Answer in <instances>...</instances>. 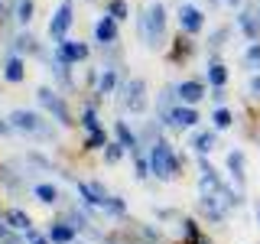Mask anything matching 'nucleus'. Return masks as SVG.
<instances>
[{"mask_svg":"<svg viewBox=\"0 0 260 244\" xmlns=\"http://www.w3.org/2000/svg\"><path fill=\"white\" fill-rule=\"evenodd\" d=\"M137 29H140V39L150 49H162L166 46V7L159 4H150L146 10L137 16Z\"/></svg>","mask_w":260,"mask_h":244,"instance_id":"f257e3e1","label":"nucleus"},{"mask_svg":"<svg viewBox=\"0 0 260 244\" xmlns=\"http://www.w3.org/2000/svg\"><path fill=\"white\" fill-rule=\"evenodd\" d=\"M114 134H117V140H120V143H124V150L137 153V146H140V137H137L134 130L124 124V120H117V124H114Z\"/></svg>","mask_w":260,"mask_h":244,"instance_id":"a211bd4d","label":"nucleus"},{"mask_svg":"<svg viewBox=\"0 0 260 244\" xmlns=\"http://www.w3.org/2000/svg\"><path fill=\"white\" fill-rule=\"evenodd\" d=\"M117 39H120V33H117V20L104 10L101 16L94 20V43L101 46V49H114L117 46Z\"/></svg>","mask_w":260,"mask_h":244,"instance_id":"1a4fd4ad","label":"nucleus"},{"mask_svg":"<svg viewBox=\"0 0 260 244\" xmlns=\"http://www.w3.org/2000/svg\"><path fill=\"white\" fill-rule=\"evenodd\" d=\"M224 4H228V7H241V0H224Z\"/></svg>","mask_w":260,"mask_h":244,"instance_id":"a19ab883","label":"nucleus"},{"mask_svg":"<svg viewBox=\"0 0 260 244\" xmlns=\"http://www.w3.org/2000/svg\"><path fill=\"white\" fill-rule=\"evenodd\" d=\"M4 218H7V225H10L13 231H29V228H32V225H29V215H26L23 208H7Z\"/></svg>","mask_w":260,"mask_h":244,"instance_id":"6ab92c4d","label":"nucleus"},{"mask_svg":"<svg viewBox=\"0 0 260 244\" xmlns=\"http://www.w3.org/2000/svg\"><path fill=\"white\" fill-rule=\"evenodd\" d=\"M205 95H208V88L202 85V81H195V78H185V81H179V85H176L179 104H199Z\"/></svg>","mask_w":260,"mask_h":244,"instance_id":"f8f14e48","label":"nucleus"},{"mask_svg":"<svg viewBox=\"0 0 260 244\" xmlns=\"http://www.w3.org/2000/svg\"><path fill=\"white\" fill-rule=\"evenodd\" d=\"M10 130H13V124H10V120H4V117H0V134H10Z\"/></svg>","mask_w":260,"mask_h":244,"instance_id":"58836bf2","label":"nucleus"},{"mask_svg":"<svg viewBox=\"0 0 260 244\" xmlns=\"http://www.w3.org/2000/svg\"><path fill=\"white\" fill-rule=\"evenodd\" d=\"M0 244H23V238H16V234H7V238H0Z\"/></svg>","mask_w":260,"mask_h":244,"instance_id":"c9c22d12","label":"nucleus"},{"mask_svg":"<svg viewBox=\"0 0 260 244\" xmlns=\"http://www.w3.org/2000/svg\"><path fill=\"white\" fill-rule=\"evenodd\" d=\"M247 92L254 95V98H260V72H254V75H250V81H247Z\"/></svg>","mask_w":260,"mask_h":244,"instance_id":"72a5a7b5","label":"nucleus"},{"mask_svg":"<svg viewBox=\"0 0 260 244\" xmlns=\"http://www.w3.org/2000/svg\"><path fill=\"white\" fill-rule=\"evenodd\" d=\"M4 78L10 81V85H20L23 78H26V59H23V55H10V59L4 62Z\"/></svg>","mask_w":260,"mask_h":244,"instance_id":"4468645a","label":"nucleus"},{"mask_svg":"<svg viewBox=\"0 0 260 244\" xmlns=\"http://www.w3.org/2000/svg\"><path fill=\"white\" fill-rule=\"evenodd\" d=\"M7 120L13 124V130H23V134H29V137H43V140H52V127H49V120L43 117V114H36V111L16 108V111H10Z\"/></svg>","mask_w":260,"mask_h":244,"instance_id":"7ed1b4c3","label":"nucleus"},{"mask_svg":"<svg viewBox=\"0 0 260 244\" xmlns=\"http://www.w3.org/2000/svg\"><path fill=\"white\" fill-rule=\"evenodd\" d=\"M120 153H124V143H108V150H104V160H108V163H117L120 160Z\"/></svg>","mask_w":260,"mask_h":244,"instance_id":"2f4dec72","label":"nucleus"},{"mask_svg":"<svg viewBox=\"0 0 260 244\" xmlns=\"http://www.w3.org/2000/svg\"><path fill=\"white\" fill-rule=\"evenodd\" d=\"M244 65H247L250 72H260V39L244 49Z\"/></svg>","mask_w":260,"mask_h":244,"instance_id":"a878e982","label":"nucleus"},{"mask_svg":"<svg viewBox=\"0 0 260 244\" xmlns=\"http://www.w3.org/2000/svg\"><path fill=\"white\" fill-rule=\"evenodd\" d=\"M108 13L117 23H124V20H130V4H127V0H111V4H108Z\"/></svg>","mask_w":260,"mask_h":244,"instance_id":"cd10ccee","label":"nucleus"},{"mask_svg":"<svg viewBox=\"0 0 260 244\" xmlns=\"http://www.w3.org/2000/svg\"><path fill=\"white\" fill-rule=\"evenodd\" d=\"M234 23H238V29L247 36V43H257V39H260V20L254 16V10H250V7H244V10L234 16Z\"/></svg>","mask_w":260,"mask_h":244,"instance_id":"ddd939ff","label":"nucleus"},{"mask_svg":"<svg viewBox=\"0 0 260 244\" xmlns=\"http://www.w3.org/2000/svg\"><path fill=\"white\" fill-rule=\"evenodd\" d=\"M215 130H199V134L192 137V146H195V153H208L211 146H215Z\"/></svg>","mask_w":260,"mask_h":244,"instance_id":"412c9836","label":"nucleus"},{"mask_svg":"<svg viewBox=\"0 0 260 244\" xmlns=\"http://www.w3.org/2000/svg\"><path fill=\"white\" fill-rule=\"evenodd\" d=\"M199 120H202V117H199V111H195V104H176V108L169 111V117L162 120V124L182 130V127H195Z\"/></svg>","mask_w":260,"mask_h":244,"instance_id":"9b49d317","label":"nucleus"},{"mask_svg":"<svg viewBox=\"0 0 260 244\" xmlns=\"http://www.w3.org/2000/svg\"><path fill=\"white\" fill-rule=\"evenodd\" d=\"M228 33H231L228 26L215 29V33H211V36H208V46H211V49H221V46H224V39H228Z\"/></svg>","mask_w":260,"mask_h":244,"instance_id":"7c9ffc66","label":"nucleus"},{"mask_svg":"<svg viewBox=\"0 0 260 244\" xmlns=\"http://www.w3.org/2000/svg\"><path fill=\"white\" fill-rule=\"evenodd\" d=\"M81 127L88 130V134H94V130H104V124L98 120V111H94V104H88L85 111H81V120H78Z\"/></svg>","mask_w":260,"mask_h":244,"instance_id":"5701e85b","label":"nucleus"},{"mask_svg":"<svg viewBox=\"0 0 260 244\" xmlns=\"http://www.w3.org/2000/svg\"><path fill=\"white\" fill-rule=\"evenodd\" d=\"M117 101H120V108L130 111V114L146 111V81H143V78H127V81H120Z\"/></svg>","mask_w":260,"mask_h":244,"instance_id":"20e7f679","label":"nucleus"},{"mask_svg":"<svg viewBox=\"0 0 260 244\" xmlns=\"http://www.w3.org/2000/svg\"><path fill=\"white\" fill-rule=\"evenodd\" d=\"M150 173L156 179H176V173H179V157L173 153V146L166 140H159V137L150 143Z\"/></svg>","mask_w":260,"mask_h":244,"instance_id":"f03ea898","label":"nucleus"},{"mask_svg":"<svg viewBox=\"0 0 260 244\" xmlns=\"http://www.w3.org/2000/svg\"><path fill=\"white\" fill-rule=\"evenodd\" d=\"M72 244H81V241H72Z\"/></svg>","mask_w":260,"mask_h":244,"instance_id":"c03bdc74","label":"nucleus"},{"mask_svg":"<svg viewBox=\"0 0 260 244\" xmlns=\"http://www.w3.org/2000/svg\"><path fill=\"white\" fill-rule=\"evenodd\" d=\"M72 23H75V0H62L59 7H55L52 20H49V39L52 43H59V39L69 36Z\"/></svg>","mask_w":260,"mask_h":244,"instance_id":"0eeeda50","label":"nucleus"},{"mask_svg":"<svg viewBox=\"0 0 260 244\" xmlns=\"http://www.w3.org/2000/svg\"><path fill=\"white\" fill-rule=\"evenodd\" d=\"M146 176H150V157H137V179H146Z\"/></svg>","mask_w":260,"mask_h":244,"instance_id":"473e14b6","label":"nucleus"},{"mask_svg":"<svg viewBox=\"0 0 260 244\" xmlns=\"http://www.w3.org/2000/svg\"><path fill=\"white\" fill-rule=\"evenodd\" d=\"M32 195H36L39 202H46V205L59 202V189H55V186H49V182H39V186H32Z\"/></svg>","mask_w":260,"mask_h":244,"instance_id":"393cba45","label":"nucleus"},{"mask_svg":"<svg viewBox=\"0 0 260 244\" xmlns=\"http://www.w3.org/2000/svg\"><path fill=\"white\" fill-rule=\"evenodd\" d=\"M4 10H7V4H4V0H0V16H4Z\"/></svg>","mask_w":260,"mask_h":244,"instance_id":"79ce46f5","label":"nucleus"},{"mask_svg":"<svg viewBox=\"0 0 260 244\" xmlns=\"http://www.w3.org/2000/svg\"><path fill=\"white\" fill-rule=\"evenodd\" d=\"M23 234H26V241H29V244H52L49 238H39V234L32 231V228H29V231H23Z\"/></svg>","mask_w":260,"mask_h":244,"instance_id":"f704fd0d","label":"nucleus"},{"mask_svg":"<svg viewBox=\"0 0 260 244\" xmlns=\"http://www.w3.org/2000/svg\"><path fill=\"white\" fill-rule=\"evenodd\" d=\"M36 101L43 104V108H46V114H49L52 120H59L62 127H72V124H75V120H72V111H69V104L62 101V95L55 92V88H46V85H43V88L36 92Z\"/></svg>","mask_w":260,"mask_h":244,"instance_id":"39448f33","label":"nucleus"},{"mask_svg":"<svg viewBox=\"0 0 260 244\" xmlns=\"http://www.w3.org/2000/svg\"><path fill=\"white\" fill-rule=\"evenodd\" d=\"M75 231H78L75 225L59 222V225H49V234H46V238L52 241V244H72V241H75Z\"/></svg>","mask_w":260,"mask_h":244,"instance_id":"2eb2a0df","label":"nucleus"},{"mask_svg":"<svg viewBox=\"0 0 260 244\" xmlns=\"http://www.w3.org/2000/svg\"><path fill=\"white\" fill-rule=\"evenodd\" d=\"M205 75H208V85L211 88H224L228 85V69L218 59H211L208 65H205Z\"/></svg>","mask_w":260,"mask_h":244,"instance_id":"f3484780","label":"nucleus"},{"mask_svg":"<svg viewBox=\"0 0 260 244\" xmlns=\"http://www.w3.org/2000/svg\"><path fill=\"white\" fill-rule=\"evenodd\" d=\"M85 146H88V150H101V146H108V134H104V130H94V134H88Z\"/></svg>","mask_w":260,"mask_h":244,"instance_id":"c85d7f7f","label":"nucleus"},{"mask_svg":"<svg viewBox=\"0 0 260 244\" xmlns=\"http://www.w3.org/2000/svg\"><path fill=\"white\" fill-rule=\"evenodd\" d=\"M10 234V225H7V218H0V238H7Z\"/></svg>","mask_w":260,"mask_h":244,"instance_id":"4c0bfd02","label":"nucleus"},{"mask_svg":"<svg viewBox=\"0 0 260 244\" xmlns=\"http://www.w3.org/2000/svg\"><path fill=\"white\" fill-rule=\"evenodd\" d=\"M211 124H215V130H228L234 124V114L224 108V104H218L215 111H211Z\"/></svg>","mask_w":260,"mask_h":244,"instance_id":"4be33fe9","label":"nucleus"},{"mask_svg":"<svg viewBox=\"0 0 260 244\" xmlns=\"http://www.w3.org/2000/svg\"><path fill=\"white\" fill-rule=\"evenodd\" d=\"M75 189H78V195H81V202H85V205H98V208H104V205H108V199H111V195L104 192V186H101V182H85V179H78Z\"/></svg>","mask_w":260,"mask_h":244,"instance_id":"9d476101","label":"nucleus"},{"mask_svg":"<svg viewBox=\"0 0 260 244\" xmlns=\"http://www.w3.org/2000/svg\"><path fill=\"white\" fill-rule=\"evenodd\" d=\"M176 20H179V29L185 33V36H199L202 29H205V10H199L195 4H179L176 10Z\"/></svg>","mask_w":260,"mask_h":244,"instance_id":"6e6552de","label":"nucleus"},{"mask_svg":"<svg viewBox=\"0 0 260 244\" xmlns=\"http://www.w3.org/2000/svg\"><path fill=\"white\" fill-rule=\"evenodd\" d=\"M104 211H108V215H114V218H120V215H124V199L111 195V199H108V205H104Z\"/></svg>","mask_w":260,"mask_h":244,"instance_id":"c756f323","label":"nucleus"},{"mask_svg":"<svg viewBox=\"0 0 260 244\" xmlns=\"http://www.w3.org/2000/svg\"><path fill=\"white\" fill-rule=\"evenodd\" d=\"M257 225H260V208H257Z\"/></svg>","mask_w":260,"mask_h":244,"instance_id":"37998d69","label":"nucleus"},{"mask_svg":"<svg viewBox=\"0 0 260 244\" xmlns=\"http://www.w3.org/2000/svg\"><path fill=\"white\" fill-rule=\"evenodd\" d=\"M32 10H36V4H32V0H16V4H13V20L20 23V26H29Z\"/></svg>","mask_w":260,"mask_h":244,"instance_id":"aec40b11","label":"nucleus"},{"mask_svg":"<svg viewBox=\"0 0 260 244\" xmlns=\"http://www.w3.org/2000/svg\"><path fill=\"white\" fill-rule=\"evenodd\" d=\"M88 52H91V49H88L85 43H81V39H59V43H55V49H52V62H59V65H78V62H85L88 59Z\"/></svg>","mask_w":260,"mask_h":244,"instance_id":"423d86ee","label":"nucleus"},{"mask_svg":"<svg viewBox=\"0 0 260 244\" xmlns=\"http://www.w3.org/2000/svg\"><path fill=\"white\" fill-rule=\"evenodd\" d=\"M211 98H215V101L221 104V101H224V88H211Z\"/></svg>","mask_w":260,"mask_h":244,"instance_id":"e433bc0d","label":"nucleus"},{"mask_svg":"<svg viewBox=\"0 0 260 244\" xmlns=\"http://www.w3.org/2000/svg\"><path fill=\"white\" fill-rule=\"evenodd\" d=\"M13 52H16V55H23V52H39V46H36V39H32L29 33H20V36H16V43H13Z\"/></svg>","mask_w":260,"mask_h":244,"instance_id":"bb28decb","label":"nucleus"},{"mask_svg":"<svg viewBox=\"0 0 260 244\" xmlns=\"http://www.w3.org/2000/svg\"><path fill=\"white\" fill-rule=\"evenodd\" d=\"M228 169H231V176L238 179V186L244 182V153L241 150H231L228 153Z\"/></svg>","mask_w":260,"mask_h":244,"instance_id":"b1692460","label":"nucleus"},{"mask_svg":"<svg viewBox=\"0 0 260 244\" xmlns=\"http://www.w3.org/2000/svg\"><path fill=\"white\" fill-rule=\"evenodd\" d=\"M117 69L114 65H101V72H98V95H111L117 92Z\"/></svg>","mask_w":260,"mask_h":244,"instance_id":"dca6fc26","label":"nucleus"},{"mask_svg":"<svg viewBox=\"0 0 260 244\" xmlns=\"http://www.w3.org/2000/svg\"><path fill=\"white\" fill-rule=\"evenodd\" d=\"M250 10H254V16L260 20V0H254V4H250Z\"/></svg>","mask_w":260,"mask_h":244,"instance_id":"ea45409f","label":"nucleus"}]
</instances>
